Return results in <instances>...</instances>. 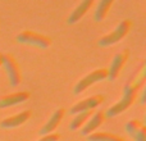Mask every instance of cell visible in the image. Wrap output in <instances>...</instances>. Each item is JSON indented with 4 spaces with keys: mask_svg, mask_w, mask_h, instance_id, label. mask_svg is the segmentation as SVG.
Returning <instances> with one entry per match:
<instances>
[{
    "mask_svg": "<svg viewBox=\"0 0 146 141\" xmlns=\"http://www.w3.org/2000/svg\"><path fill=\"white\" fill-rule=\"evenodd\" d=\"M103 103H104L103 95L90 96V98L85 99V100H81V101H78L77 104H74V105L69 109V114H73V116H74V114L82 113V112H90Z\"/></svg>",
    "mask_w": 146,
    "mask_h": 141,
    "instance_id": "7",
    "label": "cell"
},
{
    "mask_svg": "<svg viewBox=\"0 0 146 141\" xmlns=\"http://www.w3.org/2000/svg\"><path fill=\"white\" fill-rule=\"evenodd\" d=\"M17 41L21 44H27V45L37 46L41 49H48L51 45V39L49 36L36 33L32 31H23L17 36Z\"/></svg>",
    "mask_w": 146,
    "mask_h": 141,
    "instance_id": "4",
    "label": "cell"
},
{
    "mask_svg": "<svg viewBox=\"0 0 146 141\" xmlns=\"http://www.w3.org/2000/svg\"><path fill=\"white\" fill-rule=\"evenodd\" d=\"M129 58V50H122L118 54H115V57L111 61L110 67L108 68V80L109 81H114L115 78L119 77L122 69L124 68L127 61Z\"/></svg>",
    "mask_w": 146,
    "mask_h": 141,
    "instance_id": "6",
    "label": "cell"
},
{
    "mask_svg": "<svg viewBox=\"0 0 146 141\" xmlns=\"http://www.w3.org/2000/svg\"><path fill=\"white\" fill-rule=\"evenodd\" d=\"M87 141H126L122 136L110 134V132H94L88 135Z\"/></svg>",
    "mask_w": 146,
    "mask_h": 141,
    "instance_id": "15",
    "label": "cell"
},
{
    "mask_svg": "<svg viewBox=\"0 0 146 141\" xmlns=\"http://www.w3.org/2000/svg\"><path fill=\"white\" fill-rule=\"evenodd\" d=\"M59 139H60V135L59 134H49V135L42 136L40 140H37V141H58Z\"/></svg>",
    "mask_w": 146,
    "mask_h": 141,
    "instance_id": "17",
    "label": "cell"
},
{
    "mask_svg": "<svg viewBox=\"0 0 146 141\" xmlns=\"http://www.w3.org/2000/svg\"><path fill=\"white\" fill-rule=\"evenodd\" d=\"M1 58H3V54L0 53V66H1Z\"/></svg>",
    "mask_w": 146,
    "mask_h": 141,
    "instance_id": "19",
    "label": "cell"
},
{
    "mask_svg": "<svg viewBox=\"0 0 146 141\" xmlns=\"http://www.w3.org/2000/svg\"><path fill=\"white\" fill-rule=\"evenodd\" d=\"M31 96V94L28 91H21V92L10 94V95H5L0 98V109L9 108L13 105H18L21 103H25L26 100H28Z\"/></svg>",
    "mask_w": 146,
    "mask_h": 141,
    "instance_id": "10",
    "label": "cell"
},
{
    "mask_svg": "<svg viewBox=\"0 0 146 141\" xmlns=\"http://www.w3.org/2000/svg\"><path fill=\"white\" fill-rule=\"evenodd\" d=\"M131 28H132L131 21L129 19L122 21V22L115 27V30L111 31V32L108 33V35L103 36V37L99 40V43H98L99 46H101V48H106V46H111V45H114V44L119 43L122 39H124L127 35H128L129 31H131Z\"/></svg>",
    "mask_w": 146,
    "mask_h": 141,
    "instance_id": "2",
    "label": "cell"
},
{
    "mask_svg": "<svg viewBox=\"0 0 146 141\" xmlns=\"http://www.w3.org/2000/svg\"><path fill=\"white\" fill-rule=\"evenodd\" d=\"M105 119H106V116H105V112L104 110H98V112H95V113H92L90 118L87 119V122L82 126L81 135L88 136V135L94 134L95 130L99 128V127L105 122Z\"/></svg>",
    "mask_w": 146,
    "mask_h": 141,
    "instance_id": "8",
    "label": "cell"
},
{
    "mask_svg": "<svg viewBox=\"0 0 146 141\" xmlns=\"http://www.w3.org/2000/svg\"><path fill=\"white\" fill-rule=\"evenodd\" d=\"M126 131L135 141H146V127L137 119H131L127 122Z\"/></svg>",
    "mask_w": 146,
    "mask_h": 141,
    "instance_id": "9",
    "label": "cell"
},
{
    "mask_svg": "<svg viewBox=\"0 0 146 141\" xmlns=\"http://www.w3.org/2000/svg\"><path fill=\"white\" fill-rule=\"evenodd\" d=\"M64 113H66V110H64L63 108L56 109V110L53 113V116L50 117V119L41 127V130H40L41 136H45V135H49V134H51V132H54V130H56V127H58L59 124H60V122L63 121Z\"/></svg>",
    "mask_w": 146,
    "mask_h": 141,
    "instance_id": "11",
    "label": "cell"
},
{
    "mask_svg": "<svg viewBox=\"0 0 146 141\" xmlns=\"http://www.w3.org/2000/svg\"><path fill=\"white\" fill-rule=\"evenodd\" d=\"M145 100H146V90L142 91V94H141V100H140V104H142V105H144V104H145Z\"/></svg>",
    "mask_w": 146,
    "mask_h": 141,
    "instance_id": "18",
    "label": "cell"
},
{
    "mask_svg": "<svg viewBox=\"0 0 146 141\" xmlns=\"http://www.w3.org/2000/svg\"><path fill=\"white\" fill-rule=\"evenodd\" d=\"M31 114H32L31 110H25L19 114L8 117V118H5L1 121L0 127H1V128H15V127H19L31 118Z\"/></svg>",
    "mask_w": 146,
    "mask_h": 141,
    "instance_id": "12",
    "label": "cell"
},
{
    "mask_svg": "<svg viewBox=\"0 0 146 141\" xmlns=\"http://www.w3.org/2000/svg\"><path fill=\"white\" fill-rule=\"evenodd\" d=\"M108 78V69L106 68H99L92 70L91 73H88L87 76H85L83 78H81L73 87V94L74 95H80L82 94L85 90H87L90 86H92L94 83L100 82L103 80Z\"/></svg>",
    "mask_w": 146,
    "mask_h": 141,
    "instance_id": "3",
    "label": "cell"
},
{
    "mask_svg": "<svg viewBox=\"0 0 146 141\" xmlns=\"http://www.w3.org/2000/svg\"><path fill=\"white\" fill-rule=\"evenodd\" d=\"M111 5H113V0H101L98 5H96L95 13H94V19L96 22H101L106 18L109 10H110Z\"/></svg>",
    "mask_w": 146,
    "mask_h": 141,
    "instance_id": "14",
    "label": "cell"
},
{
    "mask_svg": "<svg viewBox=\"0 0 146 141\" xmlns=\"http://www.w3.org/2000/svg\"><path fill=\"white\" fill-rule=\"evenodd\" d=\"M145 82V66H142L141 70L124 86L123 88V95H122L121 100L111 105L108 110L105 112L106 117H115L118 114L123 113L126 109H128L132 104L135 103L137 95H139V90Z\"/></svg>",
    "mask_w": 146,
    "mask_h": 141,
    "instance_id": "1",
    "label": "cell"
},
{
    "mask_svg": "<svg viewBox=\"0 0 146 141\" xmlns=\"http://www.w3.org/2000/svg\"><path fill=\"white\" fill-rule=\"evenodd\" d=\"M91 114H92V110H90V112H82V113L76 114L74 118L72 119L71 124H69V130H71V131H76V130L81 128V127H82L83 124L87 122V119L91 117Z\"/></svg>",
    "mask_w": 146,
    "mask_h": 141,
    "instance_id": "16",
    "label": "cell"
},
{
    "mask_svg": "<svg viewBox=\"0 0 146 141\" xmlns=\"http://www.w3.org/2000/svg\"><path fill=\"white\" fill-rule=\"evenodd\" d=\"M1 64L4 66L5 70H7L8 78H9V82L12 86H18L22 81V73L19 69V64L17 63L15 58L10 54H3L1 58Z\"/></svg>",
    "mask_w": 146,
    "mask_h": 141,
    "instance_id": "5",
    "label": "cell"
},
{
    "mask_svg": "<svg viewBox=\"0 0 146 141\" xmlns=\"http://www.w3.org/2000/svg\"><path fill=\"white\" fill-rule=\"evenodd\" d=\"M92 5H94V0H83V1H81L80 4L74 8V10L69 14L68 21H67L68 25H74V23H77L78 21L90 10V8L92 7Z\"/></svg>",
    "mask_w": 146,
    "mask_h": 141,
    "instance_id": "13",
    "label": "cell"
}]
</instances>
